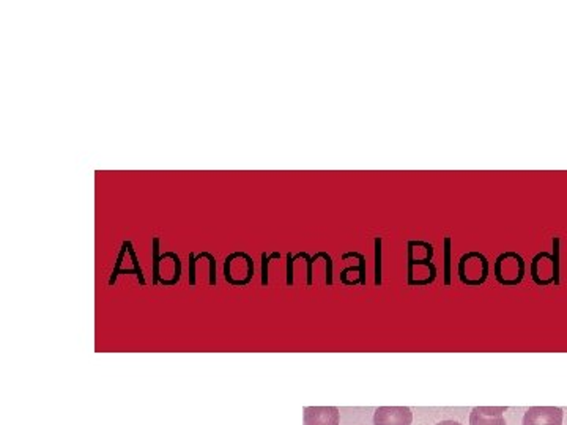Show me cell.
<instances>
[{
	"instance_id": "cell-1",
	"label": "cell",
	"mask_w": 567,
	"mask_h": 425,
	"mask_svg": "<svg viewBox=\"0 0 567 425\" xmlns=\"http://www.w3.org/2000/svg\"><path fill=\"white\" fill-rule=\"evenodd\" d=\"M489 261L484 254L472 251L460 257L459 279L464 286L479 287L489 278Z\"/></svg>"
},
{
	"instance_id": "cell-2",
	"label": "cell",
	"mask_w": 567,
	"mask_h": 425,
	"mask_svg": "<svg viewBox=\"0 0 567 425\" xmlns=\"http://www.w3.org/2000/svg\"><path fill=\"white\" fill-rule=\"evenodd\" d=\"M493 273L498 284L504 287L518 286L525 276V261L522 255L512 251L498 255Z\"/></svg>"
},
{
	"instance_id": "cell-3",
	"label": "cell",
	"mask_w": 567,
	"mask_h": 425,
	"mask_svg": "<svg viewBox=\"0 0 567 425\" xmlns=\"http://www.w3.org/2000/svg\"><path fill=\"white\" fill-rule=\"evenodd\" d=\"M413 412L409 406H380L374 412V425H411Z\"/></svg>"
},
{
	"instance_id": "cell-4",
	"label": "cell",
	"mask_w": 567,
	"mask_h": 425,
	"mask_svg": "<svg viewBox=\"0 0 567 425\" xmlns=\"http://www.w3.org/2000/svg\"><path fill=\"white\" fill-rule=\"evenodd\" d=\"M564 412L554 406H533L523 416V425H562Z\"/></svg>"
},
{
	"instance_id": "cell-5",
	"label": "cell",
	"mask_w": 567,
	"mask_h": 425,
	"mask_svg": "<svg viewBox=\"0 0 567 425\" xmlns=\"http://www.w3.org/2000/svg\"><path fill=\"white\" fill-rule=\"evenodd\" d=\"M304 425H339V410L336 406L304 408Z\"/></svg>"
},
{
	"instance_id": "cell-6",
	"label": "cell",
	"mask_w": 567,
	"mask_h": 425,
	"mask_svg": "<svg viewBox=\"0 0 567 425\" xmlns=\"http://www.w3.org/2000/svg\"><path fill=\"white\" fill-rule=\"evenodd\" d=\"M506 406H474L470 414V425H506L503 412Z\"/></svg>"
},
{
	"instance_id": "cell-7",
	"label": "cell",
	"mask_w": 567,
	"mask_h": 425,
	"mask_svg": "<svg viewBox=\"0 0 567 425\" xmlns=\"http://www.w3.org/2000/svg\"><path fill=\"white\" fill-rule=\"evenodd\" d=\"M554 244V254H552V279L554 286H560V238L554 236L552 238Z\"/></svg>"
},
{
	"instance_id": "cell-8",
	"label": "cell",
	"mask_w": 567,
	"mask_h": 425,
	"mask_svg": "<svg viewBox=\"0 0 567 425\" xmlns=\"http://www.w3.org/2000/svg\"><path fill=\"white\" fill-rule=\"evenodd\" d=\"M164 259H172V261H174V263H176V274H174V279H161L159 280V282H161V284L166 287L176 286V282H178V280H180V278H182V261H180V257H178L176 252H164V254L161 255V261H164Z\"/></svg>"
},
{
	"instance_id": "cell-9",
	"label": "cell",
	"mask_w": 567,
	"mask_h": 425,
	"mask_svg": "<svg viewBox=\"0 0 567 425\" xmlns=\"http://www.w3.org/2000/svg\"><path fill=\"white\" fill-rule=\"evenodd\" d=\"M375 286H382V236H375Z\"/></svg>"
},
{
	"instance_id": "cell-10",
	"label": "cell",
	"mask_w": 567,
	"mask_h": 425,
	"mask_svg": "<svg viewBox=\"0 0 567 425\" xmlns=\"http://www.w3.org/2000/svg\"><path fill=\"white\" fill-rule=\"evenodd\" d=\"M451 236H445V286L451 284Z\"/></svg>"
},
{
	"instance_id": "cell-11",
	"label": "cell",
	"mask_w": 567,
	"mask_h": 425,
	"mask_svg": "<svg viewBox=\"0 0 567 425\" xmlns=\"http://www.w3.org/2000/svg\"><path fill=\"white\" fill-rule=\"evenodd\" d=\"M159 261H161V255H159V238L155 236L153 238V286H157L159 282Z\"/></svg>"
},
{
	"instance_id": "cell-12",
	"label": "cell",
	"mask_w": 567,
	"mask_h": 425,
	"mask_svg": "<svg viewBox=\"0 0 567 425\" xmlns=\"http://www.w3.org/2000/svg\"><path fill=\"white\" fill-rule=\"evenodd\" d=\"M260 259H262V286H268V265H270L271 261H274V259H281V254L279 252H273V254H266V252H262L260 255Z\"/></svg>"
},
{
	"instance_id": "cell-13",
	"label": "cell",
	"mask_w": 567,
	"mask_h": 425,
	"mask_svg": "<svg viewBox=\"0 0 567 425\" xmlns=\"http://www.w3.org/2000/svg\"><path fill=\"white\" fill-rule=\"evenodd\" d=\"M120 274H134V276H136L139 279V284H140V286H145L144 273H142V271H138L136 268H134V270H119V271H112V274H111V279H109V286L113 287V284H115V280H117Z\"/></svg>"
},
{
	"instance_id": "cell-14",
	"label": "cell",
	"mask_w": 567,
	"mask_h": 425,
	"mask_svg": "<svg viewBox=\"0 0 567 425\" xmlns=\"http://www.w3.org/2000/svg\"><path fill=\"white\" fill-rule=\"evenodd\" d=\"M195 259H207L210 261V286H216V261H214V255L210 252H201V254L195 255Z\"/></svg>"
},
{
	"instance_id": "cell-15",
	"label": "cell",
	"mask_w": 567,
	"mask_h": 425,
	"mask_svg": "<svg viewBox=\"0 0 567 425\" xmlns=\"http://www.w3.org/2000/svg\"><path fill=\"white\" fill-rule=\"evenodd\" d=\"M350 257H355V259H358L359 261V268H361V273H359V280H361V286H365V257L363 254H359V252H346V254L342 255V259L346 261V259H350Z\"/></svg>"
},
{
	"instance_id": "cell-16",
	"label": "cell",
	"mask_w": 567,
	"mask_h": 425,
	"mask_svg": "<svg viewBox=\"0 0 567 425\" xmlns=\"http://www.w3.org/2000/svg\"><path fill=\"white\" fill-rule=\"evenodd\" d=\"M298 259H304V261H308V286H312V265H314V259L309 257V254H306V252H300V254L293 255V261H298Z\"/></svg>"
},
{
	"instance_id": "cell-17",
	"label": "cell",
	"mask_w": 567,
	"mask_h": 425,
	"mask_svg": "<svg viewBox=\"0 0 567 425\" xmlns=\"http://www.w3.org/2000/svg\"><path fill=\"white\" fill-rule=\"evenodd\" d=\"M195 261H197L195 254L191 252L189 254V286L191 287L195 286Z\"/></svg>"
},
{
	"instance_id": "cell-18",
	"label": "cell",
	"mask_w": 567,
	"mask_h": 425,
	"mask_svg": "<svg viewBox=\"0 0 567 425\" xmlns=\"http://www.w3.org/2000/svg\"><path fill=\"white\" fill-rule=\"evenodd\" d=\"M293 263H295V261H293V255L287 254V286L292 287L293 286Z\"/></svg>"
},
{
	"instance_id": "cell-19",
	"label": "cell",
	"mask_w": 567,
	"mask_h": 425,
	"mask_svg": "<svg viewBox=\"0 0 567 425\" xmlns=\"http://www.w3.org/2000/svg\"><path fill=\"white\" fill-rule=\"evenodd\" d=\"M436 425H462L460 422H455V421H441Z\"/></svg>"
}]
</instances>
